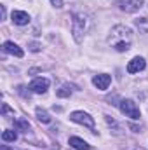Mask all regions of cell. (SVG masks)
<instances>
[{
  "label": "cell",
  "instance_id": "obj_1",
  "mask_svg": "<svg viewBox=\"0 0 148 150\" xmlns=\"http://www.w3.org/2000/svg\"><path fill=\"white\" fill-rule=\"evenodd\" d=\"M131 42H132V33L127 26L124 25H117L113 26L110 32V37H108V44L115 51L118 52H125L131 49Z\"/></svg>",
  "mask_w": 148,
  "mask_h": 150
},
{
  "label": "cell",
  "instance_id": "obj_2",
  "mask_svg": "<svg viewBox=\"0 0 148 150\" xmlns=\"http://www.w3.org/2000/svg\"><path fill=\"white\" fill-rule=\"evenodd\" d=\"M87 28V19L84 14H73V21H72V33H73V38L80 44L82 42V35Z\"/></svg>",
  "mask_w": 148,
  "mask_h": 150
},
{
  "label": "cell",
  "instance_id": "obj_3",
  "mask_svg": "<svg viewBox=\"0 0 148 150\" xmlns=\"http://www.w3.org/2000/svg\"><path fill=\"white\" fill-rule=\"evenodd\" d=\"M120 112L124 113L125 117H131L134 120L140 119V108L136 107V103L132 100H122L120 101Z\"/></svg>",
  "mask_w": 148,
  "mask_h": 150
},
{
  "label": "cell",
  "instance_id": "obj_4",
  "mask_svg": "<svg viewBox=\"0 0 148 150\" xmlns=\"http://www.w3.org/2000/svg\"><path fill=\"white\" fill-rule=\"evenodd\" d=\"M70 119H72L73 122H77V124H82V126L89 127V129H94V126H96V124H94V119L85 112H73L70 115Z\"/></svg>",
  "mask_w": 148,
  "mask_h": 150
},
{
  "label": "cell",
  "instance_id": "obj_5",
  "mask_svg": "<svg viewBox=\"0 0 148 150\" xmlns=\"http://www.w3.org/2000/svg\"><path fill=\"white\" fill-rule=\"evenodd\" d=\"M47 87H49V79H45V77H37V79H33V80L30 82V89H32L33 93H37V94L45 93Z\"/></svg>",
  "mask_w": 148,
  "mask_h": 150
},
{
  "label": "cell",
  "instance_id": "obj_6",
  "mask_svg": "<svg viewBox=\"0 0 148 150\" xmlns=\"http://www.w3.org/2000/svg\"><path fill=\"white\" fill-rule=\"evenodd\" d=\"M145 67H147V61H145L143 58L136 56V58H132V59L127 63V72H129V74H138V72L145 70Z\"/></svg>",
  "mask_w": 148,
  "mask_h": 150
},
{
  "label": "cell",
  "instance_id": "obj_7",
  "mask_svg": "<svg viewBox=\"0 0 148 150\" xmlns=\"http://www.w3.org/2000/svg\"><path fill=\"white\" fill-rule=\"evenodd\" d=\"M118 5H120V9L125 11V12H136V11L141 9L143 0H120Z\"/></svg>",
  "mask_w": 148,
  "mask_h": 150
},
{
  "label": "cell",
  "instance_id": "obj_8",
  "mask_svg": "<svg viewBox=\"0 0 148 150\" xmlns=\"http://www.w3.org/2000/svg\"><path fill=\"white\" fill-rule=\"evenodd\" d=\"M110 82H111V77L110 75H106V74H99V75H96V77L92 79V84H94L98 89H101V91L108 89Z\"/></svg>",
  "mask_w": 148,
  "mask_h": 150
},
{
  "label": "cell",
  "instance_id": "obj_9",
  "mask_svg": "<svg viewBox=\"0 0 148 150\" xmlns=\"http://www.w3.org/2000/svg\"><path fill=\"white\" fill-rule=\"evenodd\" d=\"M11 18H12V23H14V25H19V26H25V25L30 23L28 12H23V11H14Z\"/></svg>",
  "mask_w": 148,
  "mask_h": 150
},
{
  "label": "cell",
  "instance_id": "obj_10",
  "mask_svg": "<svg viewBox=\"0 0 148 150\" xmlns=\"http://www.w3.org/2000/svg\"><path fill=\"white\" fill-rule=\"evenodd\" d=\"M4 51L9 52V54H12V56H16V58H23V49H21L18 44L11 42V40L4 42Z\"/></svg>",
  "mask_w": 148,
  "mask_h": 150
},
{
  "label": "cell",
  "instance_id": "obj_11",
  "mask_svg": "<svg viewBox=\"0 0 148 150\" xmlns=\"http://www.w3.org/2000/svg\"><path fill=\"white\" fill-rule=\"evenodd\" d=\"M70 147H73L75 150H91V145L87 142H84L82 138H77V136L70 138Z\"/></svg>",
  "mask_w": 148,
  "mask_h": 150
},
{
  "label": "cell",
  "instance_id": "obj_12",
  "mask_svg": "<svg viewBox=\"0 0 148 150\" xmlns=\"http://www.w3.org/2000/svg\"><path fill=\"white\" fill-rule=\"evenodd\" d=\"M134 23H136V26H138V30L141 33H148V19L147 18H138Z\"/></svg>",
  "mask_w": 148,
  "mask_h": 150
},
{
  "label": "cell",
  "instance_id": "obj_13",
  "mask_svg": "<svg viewBox=\"0 0 148 150\" xmlns=\"http://www.w3.org/2000/svg\"><path fill=\"white\" fill-rule=\"evenodd\" d=\"M2 140H4V142H16V140H18V134H16V131H12V129H5V131L2 133Z\"/></svg>",
  "mask_w": 148,
  "mask_h": 150
},
{
  "label": "cell",
  "instance_id": "obj_14",
  "mask_svg": "<svg viewBox=\"0 0 148 150\" xmlns=\"http://www.w3.org/2000/svg\"><path fill=\"white\" fill-rule=\"evenodd\" d=\"M37 119L40 122H44V124H49L51 122V115L45 112L44 108H37Z\"/></svg>",
  "mask_w": 148,
  "mask_h": 150
},
{
  "label": "cell",
  "instance_id": "obj_15",
  "mask_svg": "<svg viewBox=\"0 0 148 150\" xmlns=\"http://www.w3.org/2000/svg\"><path fill=\"white\" fill-rule=\"evenodd\" d=\"M72 94V89L68 87V86H61L58 91H56V96H59V98H68Z\"/></svg>",
  "mask_w": 148,
  "mask_h": 150
},
{
  "label": "cell",
  "instance_id": "obj_16",
  "mask_svg": "<svg viewBox=\"0 0 148 150\" xmlns=\"http://www.w3.org/2000/svg\"><path fill=\"white\" fill-rule=\"evenodd\" d=\"M16 126H18L19 129H25V131H28V127H30V124H28L26 120H23V119H19V120H16Z\"/></svg>",
  "mask_w": 148,
  "mask_h": 150
},
{
  "label": "cell",
  "instance_id": "obj_17",
  "mask_svg": "<svg viewBox=\"0 0 148 150\" xmlns=\"http://www.w3.org/2000/svg\"><path fill=\"white\" fill-rule=\"evenodd\" d=\"M2 115H4V117H7V115H14V112L7 107V103H4V105H2Z\"/></svg>",
  "mask_w": 148,
  "mask_h": 150
},
{
  "label": "cell",
  "instance_id": "obj_18",
  "mask_svg": "<svg viewBox=\"0 0 148 150\" xmlns=\"http://www.w3.org/2000/svg\"><path fill=\"white\" fill-rule=\"evenodd\" d=\"M30 51L37 52V51H40V45H38V44H35V42H33V44H30Z\"/></svg>",
  "mask_w": 148,
  "mask_h": 150
},
{
  "label": "cell",
  "instance_id": "obj_19",
  "mask_svg": "<svg viewBox=\"0 0 148 150\" xmlns=\"http://www.w3.org/2000/svg\"><path fill=\"white\" fill-rule=\"evenodd\" d=\"M51 4L54 7H63V0H51Z\"/></svg>",
  "mask_w": 148,
  "mask_h": 150
}]
</instances>
